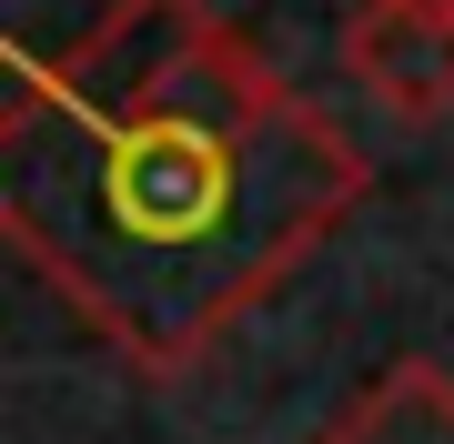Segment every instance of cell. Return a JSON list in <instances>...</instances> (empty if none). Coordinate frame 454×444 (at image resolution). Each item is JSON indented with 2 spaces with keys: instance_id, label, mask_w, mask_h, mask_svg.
<instances>
[{
  "instance_id": "1",
  "label": "cell",
  "mask_w": 454,
  "mask_h": 444,
  "mask_svg": "<svg viewBox=\"0 0 454 444\" xmlns=\"http://www.w3.org/2000/svg\"><path fill=\"white\" fill-rule=\"evenodd\" d=\"M364 202V152L212 0H112L0 112V232L131 374H192Z\"/></svg>"
},
{
  "instance_id": "3",
  "label": "cell",
  "mask_w": 454,
  "mask_h": 444,
  "mask_svg": "<svg viewBox=\"0 0 454 444\" xmlns=\"http://www.w3.org/2000/svg\"><path fill=\"white\" fill-rule=\"evenodd\" d=\"M324 444H454V374L424 363V354L384 363V374L324 425Z\"/></svg>"
},
{
  "instance_id": "4",
  "label": "cell",
  "mask_w": 454,
  "mask_h": 444,
  "mask_svg": "<svg viewBox=\"0 0 454 444\" xmlns=\"http://www.w3.org/2000/svg\"><path fill=\"white\" fill-rule=\"evenodd\" d=\"M414 11H454V0H414Z\"/></svg>"
},
{
  "instance_id": "2",
  "label": "cell",
  "mask_w": 454,
  "mask_h": 444,
  "mask_svg": "<svg viewBox=\"0 0 454 444\" xmlns=\"http://www.w3.org/2000/svg\"><path fill=\"white\" fill-rule=\"evenodd\" d=\"M343 71H354L394 121H444L454 112V11L364 0V11L343 20Z\"/></svg>"
}]
</instances>
